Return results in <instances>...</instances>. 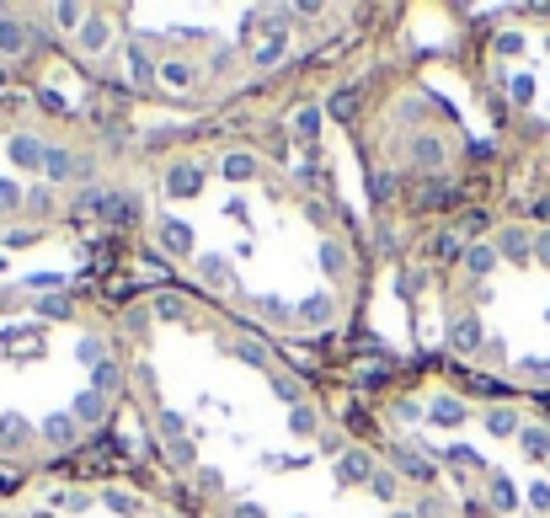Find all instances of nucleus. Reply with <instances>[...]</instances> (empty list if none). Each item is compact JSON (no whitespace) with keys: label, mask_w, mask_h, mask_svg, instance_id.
<instances>
[{"label":"nucleus","mask_w":550,"mask_h":518,"mask_svg":"<svg viewBox=\"0 0 550 518\" xmlns=\"http://www.w3.org/2000/svg\"><path fill=\"white\" fill-rule=\"evenodd\" d=\"M49 65L59 70L65 59L54 54L43 6L0 0V81H33V75H43Z\"/></svg>","instance_id":"nucleus-11"},{"label":"nucleus","mask_w":550,"mask_h":518,"mask_svg":"<svg viewBox=\"0 0 550 518\" xmlns=\"http://www.w3.org/2000/svg\"><path fill=\"white\" fill-rule=\"evenodd\" d=\"M123 198L139 241L187 300L278 348L353 332L369 246L300 166L241 134H171L129 150Z\"/></svg>","instance_id":"nucleus-2"},{"label":"nucleus","mask_w":550,"mask_h":518,"mask_svg":"<svg viewBox=\"0 0 550 518\" xmlns=\"http://www.w3.org/2000/svg\"><path fill=\"white\" fill-rule=\"evenodd\" d=\"M380 166L406 187H438L465 161V129L438 97H428L417 81L401 86V97L380 107V134H374Z\"/></svg>","instance_id":"nucleus-10"},{"label":"nucleus","mask_w":550,"mask_h":518,"mask_svg":"<svg viewBox=\"0 0 550 518\" xmlns=\"http://www.w3.org/2000/svg\"><path fill=\"white\" fill-rule=\"evenodd\" d=\"M129 406L113 310L81 294L0 289V470L49 476Z\"/></svg>","instance_id":"nucleus-4"},{"label":"nucleus","mask_w":550,"mask_h":518,"mask_svg":"<svg viewBox=\"0 0 550 518\" xmlns=\"http://www.w3.org/2000/svg\"><path fill=\"white\" fill-rule=\"evenodd\" d=\"M481 97L524 134H550V11H497L476 49Z\"/></svg>","instance_id":"nucleus-8"},{"label":"nucleus","mask_w":550,"mask_h":518,"mask_svg":"<svg viewBox=\"0 0 550 518\" xmlns=\"http://www.w3.org/2000/svg\"><path fill=\"white\" fill-rule=\"evenodd\" d=\"M0 518H203L182 497L118 476H17L0 486Z\"/></svg>","instance_id":"nucleus-9"},{"label":"nucleus","mask_w":550,"mask_h":518,"mask_svg":"<svg viewBox=\"0 0 550 518\" xmlns=\"http://www.w3.org/2000/svg\"><path fill=\"white\" fill-rule=\"evenodd\" d=\"M428 326L454 369L508 396H550V219L470 230L438 268Z\"/></svg>","instance_id":"nucleus-6"},{"label":"nucleus","mask_w":550,"mask_h":518,"mask_svg":"<svg viewBox=\"0 0 550 518\" xmlns=\"http://www.w3.org/2000/svg\"><path fill=\"white\" fill-rule=\"evenodd\" d=\"M374 438L470 518H550V412L454 374H406L374 401Z\"/></svg>","instance_id":"nucleus-5"},{"label":"nucleus","mask_w":550,"mask_h":518,"mask_svg":"<svg viewBox=\"0 0 550 518\" xmlns=\"http://www.w3.org/2000/svg\"><path fill=\"white\" fill-rule=\"evenodd\" d=\"M129 412L203 518H470L390 444L353 428L278 342L139 289L118 310Z\"/></svg>","instance_id":"nucleus-1"},{"label":"nucleus","mask_w":550,"mask_h":518,"mask_svg":"<svg viewBox=\"0 0 550 518\" xmlns=\"http://www.w3.org/2000/svg\"><path fill=\"white\" fill-rule=\"evenodd\" d=\"M129 150L81 107L0 91V235L75 225L123 193Z\"/></svg>","instance_id":"nucleus-7"},{"label":"nucleus","mask_w":550,"mask_h":518,"mask_svg":"<svg viewBox=\"0 0 550 518\" xmlns=\"http://www.w3.org/2000/svg\"><path fill=\"white\" fill-rule=\"evenodd\" d=\"M54 54L86 86L113 97L209 113L294 81L369 22L364 6L332 0H246V6H107L49 0L43 6Z\"/></svg>","instance_id":"nucleus-3"}]
</instances>
